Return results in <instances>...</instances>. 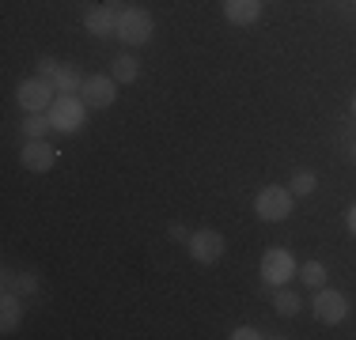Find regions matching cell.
I'll use <instances>...</instances> for the list:
<instances>
[{"instance_id":"obj_1","label":"cell","mask_w":356,"mask_h":340,"mask_svg":"<svg viewBox=\"0 0 356 340\" xmlns=\"http://www.w3.org/2000/svg\"><path fill=\"white\" fill-rule=\"evenodd\" d=\"M49 121H54L57 133H80L88 125V102L76 95H57L54 106H49Z\"/></svg>"},{"instance_id":"obj_2","label":"cell","mask_w":356,"mask_h":340,"mask_svg":"<svg viewBox=\"0 0 356 340\" xmlns=\"http://www.w3.org/2000/svg\"><path fill=\"white\" fill-rule=\"evenodd\" d=\"M254 212H258L261 223H281V219L292 216V189H281V185H266V189L254 197Z\"/></svg>"},{"instance_id":"obj_3","label":"cell","mask_w":356,"mask_h":340,"mask_svg":"<svg viewBox=\"0 0 356 340\" xmlns=\"http://www.w3.org/2000/svg\"><path fill=\"white\" fill-rule=\"evenodd\" d=\"M114 34L125 42V46H144L152 38V15L144 8H122L118 12V27Z\"/></svg>"},{"instance_id":"obj_4","label":"cell","mask_w":356,"mask_h":340,"mask_svg":"<svg viewBox=\"0 0 356 340\" xmlns=\"http://www.w3.org/2000/svg\"><path fill=\"white\" fill-rule=\"evenodd\" d=\"M54 80H46V76H35V80H23L19 87H15V99H19V106L27 110V114H46L49 106H54Z\"/></svg>"},{"instance_id":"obj_5","label":"cell","mask_w":356,"mask_h":340,"mask_svg":"<svg viewBox=\"0 0 356 340\" xmlns=\"http://www.w3.org/2000/svg\"><path fill=\"white\" fill-rule=\"evenodd\" d=\"M296 272H300V269H296V257L288 250H281V246H273V250L261 253V280H266V284L284 287Z\"/></svg>"},{"instance_id":"obj_6","label":"cell","mask_w":356,"mask_h":340,"mask_svg":"<svg viewBox=\"0 0 356 340\" xmlns=\"http://www.w3.org/2000/svg\"><path fill=\"white\" fill-rule=\"evenodd\" d=\"M186 250H190V257L197 261V265H216V261L224 257V235L213 231V227H201V231L190 235Z\"/></svg>"},{"instance_id":"obj_7","label":"cell","mask_w":356,"mask_h":340,"mask_svg":"<svg viewBox=\"0 0 356 340\" xmlns=\"http://www.w3.org/2000/svg\"><path fill=\"white\" fill-rule=\"evenodd\" d=\"M311 310H315L318 321H326V325H337V321L349 318V299H345L341 291H334V287H318L315 303H311Z\"/></svg>"},{"instance_id":"obj_8","label":"cell","mask_w":356,"mask_h":340,"mask_svg":"<svg viewBox=\"0 0 356 340\" xmlns=\"http://www.w3.org/2000/svg\"><path fill=\"white\" fill-rule=\"evenodd\" d=\"M80 95H83L88 106L106 110V106H114V99H118V80H114V76H83Z\"/></svg>"},{"instance_id":"obj_9","label":"cell","mask_w":356,"mask_h":340,"mask_svg":"<svg viewBox=\"0 0 356 340\" xmlns=\"http://www.w3.org/2000/svg\"><path fill=\"white\" fill-rule=\"evenodd\" d=\"M19 163L27 167L31 174H46V170H54V163H57V151H54V144H46V136H42V140H27L19 151Z\"/></svg>"},{"instance_id":"obj_10","label":"cell","mask_w":356,"mask_h":340,"mask_svg":"<svg viewBox=\"0 0 356 340\" xmlns=\"http://www.w3.org/2000/svg\"><path fill=\"white\" fill-rule=\"evenodd\" d=\"M38 72L46 76V80H54V87L61 91V95H72V91H80V87H83V76L76 72V68L57 65L54 57H42V61H38Z\"/></svg>"},{"instance_id":"obj_11","label":"cell","mask_w":356,"mask_h":340,"mask_svg":"<svg viewBox=\"0 0 356 340\" xmlns=\"http://www.w3.org/2000/svg\"><path fill=\"white\" fill-rule=\"evenodd\" d=\"M83 27H88L95 38H106V34H114L118 27V8L114 4H95L83 12Z\"/></svg>"},{"instance_id":"obj_12","label":"cell","mask_w":356,"mask_h":340,"mask_svg":"<svg viewBox=\"0 0 356 340\" xmlns=\"http://www.w3.org/2000/svg\"><path fill=\"white\" fill-rule=\"evenodd\" d=\"M224 19L235 27H254L261 19V0H224Z\"/></svg>"},{"instance_id":"obj_13","label":"cell","mask_w":356,"mask_h":340,"mask_svg":"<svg viewBox=\"0 0 356 340\" xmlns=\"http://www.w3.org/2000/svg\"><path fill=\"white\" fill-rule=\"evenodd\" d=\"M19 318H23V295L4 291V299H0V329L12 333V329L19 325Z\"/></svg>"},{"instance_id":"obj_14","label":"cell","mask_w":356,"mask_h":340,"mask_svg":"<svg viewBox=\"0 0 356 340\" xmlns=\"http://www.w3.org/2000/svg\"><path fill=\"white\" fill-rule=\"evenodd\" d=\"M4 291H15V295H35L38 291V276L35 272H4Z\"/></svg>"},{"instance_id":"obj_15","label":"cell","mask_w":356,"mask_h":340,"mask_svg":"<svg viewBox=\"0 0 356 340\" xmlns=\"http://www.w3.org/2000/svg\"><path fill=\"white\" fill-rule=\"evenodd\" d=\"M110 76H114L118 83H137V76H140V65H137V57H129V53H118V57H114V65H110Z\"/></svg>"},{"instance_id":"obj_16","label":"cell","mask_w":356,"mask_h":340,"mask_svg":"<svg viewBox=\"0 0 356 340\" xmlns=\"http://www.w3.org/2000/svg\"><path fill=\"white\" fill-rule=\"evenodd\" d=\"M326 276H330V272H326L322 261H303V265H300V280L307 287H326Z\"/></svg>"},{"instance_id":"obj_17","label":"cell","mask_w":356,"mask_h":340,"mask_svg":"<svg viewBox=\"0 0 356 340\" xmlns=\"http://www.w3.org/2000/svg\"><path fill=\"white\" fill-rule=\"evenodd\" d=\"M49 129H54L49 114H27V121H23V136H27V140H42Z\"/></svg>"},{"instance_id":"obj_18","label":"cell","mask_w":356,"mask_h":340,"mask_svg":"<svg viewBox=\"0 0 356 340\" xmlns=\"http://www.w3.org/2000/svg\"><path fill=\"white\" fill-rule=\"evenodd\" d=\"M273 306H277V314H281V318H296V314H300V306H303V299L296 291H288V287H281V291H277V299H273Z\"/></svg>"},{"instance_id":"obj_19","label":"cell","mask_w":356,"mask_h":340,"mask_svg":"<svg viewBox=\"0 0 356 340\" xmlns=\"http://www.w3.org/2000/svg\"><path fill=\"white\" fill-rule=\"evenodd\" d=\"M315 185H318V178L311 174V170H296L288 189H292V197H307V193H315Z\"/></svg>"},{"instance_id":"obj_20","label":"cell","mask_w":356,"mask_h":340,"mask_svg":"<svg viewBox=\"0 0 356 340\" xmlns=\"http://www.w3.org/2000/svg\"><path fill=\"white\" fill-rule=\"evenodd\" d=\"M167 235H171L175 242H182V246H186V242H190V235H193V231H190V227H182V223H171V227H167Z\"/></svg>"},{"instance_id":"obj_21","label":"cell","mask_w":356,"mask_h":340,"mask_svg":"<svg viewBox=\"0 0 356 340\" xmlns=\"http://www.w3.org/2000/svg\"><path fill=\"white\" fill-rule=\"evenodd\" d=\"M261 333H258V329H250V325H239V329H235V333H232V340H258Z\"/></svg>"},{"instance_id":"obj_22","label":"cell","mask_w":356,"mask_h":340,"mask_svg":"<svg viewBox=\"0 0 356 340\" xmlns=\"http://www.w3.org/2000/svg\"><path fill=\"white\" fill-rule=\"evenodd\" d=\"M345 227H349V235H356V204L345 212Z\"/></svg>"},{"instance_id":"obj_23","label":"cell","mask_w":356,"mask_h":340,"mask_svg":"<svg viewBox=\"0 0 356 340\" xmlns=\"http://www.w3.org/2000/svg\"><path fill=\"white\" fill-rule=\"evenodd\" d=\"M353 117H356V99H353Z\"/></svg>"},{"instance_id":"obj_24","label":"cell","mask_w":356,"mask_h":340,"mask_svg":"<svg viewBox=\"0 0 356 340\" xmlns=\"http://www.w3.org/2000/svg\"><path fill=\"white\" fill-rule=\"evenodd\" d=\"M353 155H356V151H353Z\"/></svg>"}]
</instances>
